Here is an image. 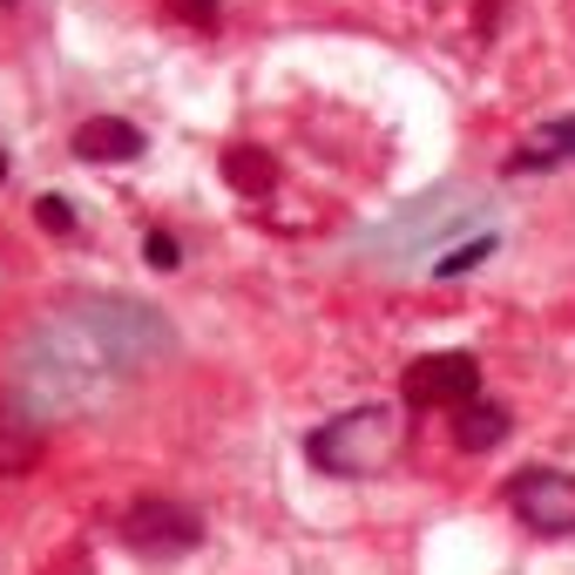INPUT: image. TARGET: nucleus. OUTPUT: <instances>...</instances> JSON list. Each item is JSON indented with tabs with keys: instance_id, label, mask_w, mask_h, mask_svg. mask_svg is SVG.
Wrapping results in <instances>:
<instances>
[{
	"instance_id": "f257e3e1",
	"label": "nucleus",
	"mask_w": 575,
	"mask_h": 575,
	"mask_svg": "<svg viewBox=\"0 0 575 575\" xmlns=\"http://www.w3.org/2000/svg\"><path fill=\"white\" fill-rule=\"evenodd\" d=\"M393 414L386 406H359V414H339V420H325L311 427L305 440V460L318 474H379L393 460Z\"/></svg>"
},
{
	"instance_id": "f03ea898",
	"label": "nucleus",
	"mask_w": 575,
	"mask_h": 575,
	"mask_svg": "<svg viewBox=\"0 0 575 575\" xmlns=\"http://www.w3.org/2000/svg\"><path fill=\"white\" fill-rule=\"evenodd\" d=\"M116 528H122V542L136 555H156V562H170V555H184V548L204 542V522L184 502H170V495H136Z\"/></svg>"
},
{
	"instance_id": "7ed1b4c3",
	"label": "nucleus",
	"mask_w": 575,
	"mask_h": 575,
	"mask_svg": "<svg viewBox=\"0 0 575 575\" xmlns=\"http://www.w3.org/2000/svg\"><path fill=\"white\" fill-rule=\"evenodd\" d=\"M508 508L535 535H575V474H562V467H522L508 480Z\"/></svg>"
},
{
	"instance_id": "20e7f679",
	"label": "nucleus",
	"mask_w": 575,
	"mask_h": 575,
	"mask_svg": "<svg viewBox=\"0 0 575 575\" xmlns=\"http://www.w3.org/2000/svg\"><path fill=\"white\" fill-rule=\"evenodd\" d=\"M474 393H480V359L474 353H427V359H414L399 373V399L420 406V414L427 406H447L454 414V406H467Z\"/></svg>"
},
{
	"instance_id": "39448f33",
	"label": "nucleus",
	"mask_w": 575,
	"mask_h": 575,
	"mask_svg": "<svg viewBox=\"0 0 575 575\" xmlns=\"http://www.w3.org/2000/svg\"><path fill=\"white\" fill-rule=\"evenodd\" d=\"M68 149L81 162H129V156H142V129L122 122V116H89V122L68 136Z\"/></svg>"
},
{
	"instance_id": "423d86ee",
	"label": "nucleus",
	"mask_w": 575,
	"mask_h": 575,
	"mask_svg": "<svg viewBox=\"0 0 575 575\" xmlns=\"http://www.w3.org/2000/svg\"><path fill=\"white\" fill-rule=\"evenodd\" d=\"M508 406L502 399H487V393H474L467 406H454V447L460 454H487V447H502L508 440Z\"/></svg>"
},
{
	"instance_id": "0eeeda50",
	"label": "nucleus",
	"mask_w": 575,
	"mask_h": 575,
	"mask_svg": "<svg viewBox=\"0 0 575 575\" xmlns=\"http://www.w3.org/2000/svg\"><path fill=\"white\" fill-rule=\"evenodd\" d=\"M548 162H575V116L562 122H542L515 156H508V177H528V170H548Z\"/></svg>"
},
{
	"instance_id": "6e6552de",
	"label": "nucleus",
	"mask_w": 575,
	"mask_h": 575,
	"mask_svg": "<svg viewBox=\"0 0 575 575\" xmlns=\"http://www.w3.org/2000/svg\"><path fill=\"white\" fill-rule=\"evenodd\" d=\"M224 184H230L237 197H265V190L278 184V162H271L265 149H224Z\"/></svg>"
},
{
	"instance_id": "1a4fd4ad",
	"label": "nucleus",
	"mask_w": 575,
	"mask_h": 575,
	"mask_svg": "<svg viewBox=\"0 0 575 575\" xmlns=\"http://www.w3.org/2000/svg\"><path fill=\"white\" fill-rule=\"evenodd\" d=\"M34 217H41V230H48V237H75V210H68L61 197H41V204H34Z\"/></svg>"
},
{
	"instance_id": "9d476101",
	"label": "nucleus",
	"mask_w": 575,
	"mask_h": 575,
	"mask_svg": "<svg viewBox=\"0 0 575 575\" xmlns=\"http://www.w3.org/2000/svg\"><path fill=\"white\" fill-rule=\"evenodd\" d=\"M149 265H156V271H177V265H184V251H177L170 230H149Z\"/></svg>"
},
{
	"instance_id": "9b49d317",
	"label": "nucleus",
	"mask_w": 575,
	"mask_h": 575,
	"mask_svg": "<svg viewBox=\"0 0 575 575\" xmlns=\"http://www.w3.org/2000/svg\"><path fill=\"white\" fill-rule=\"evenodd\" d=\"M184 8H190V14H217V0H184Z\"/></svg>"
},
{
	"instance_id": "f8f14e48",
	"label": "nucleus",
	"mask_w": 575,
	"mask_h": 575,
	"mask_svg": "<svg viewBox=\"0 0 575 575\" xmlns=\"http://www.w3.org/2000/svg\"><path fill=\"white\" fill-rule=\"evenodd\" d=\"M0 184H8V156H0Z\"/></svg>"
}]
</instances>
